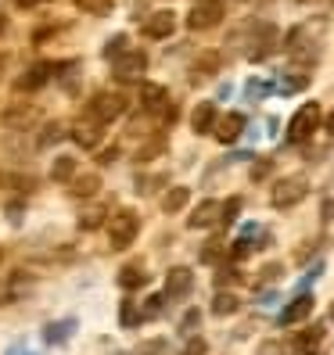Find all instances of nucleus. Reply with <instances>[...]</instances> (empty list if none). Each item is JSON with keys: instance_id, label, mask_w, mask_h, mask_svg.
I'll list each match as a JSON object with an SVG mask.
<instances>
[{"instance_id": "obj_1", "label": "nucleus", "mask_w": 334, "mask_h": 355, "mask_svg": "<svg viewBox=\"0 0 334 355\" xmlns=\"http://www.w3.org/2000/svg\"><path fill=\"white\" fill-rule=\"evenodd\" d=\"M137 230H140L137 212H130V208H119V212L112 216V223H108V244H112V252L130 248L133 237H137Z\"/></svg>"}, {"instance_id": "obj_2", "label": "nucleus", "mask_w": 334, "mask_h": 355, "mask_svg": "<svg viewBox=\"0 0 334 355\" xmlns=\"http://www.w3.org/2000/svg\"><path fill=\"white\" fill-rule=\"evenodd\" d=\"M317 126H320V104L309 101V104H302V108L291 115V122H287V140H291V144H302V140H309L312 133H317Z\"/></svg>"}, {"instance_id": "obj_3", "label": "nucleus", "mask_w": 334, "mask_h": 355, "mask_svg": "<svg viewBox=\"0 0 334 355\" xmlns=\"http://www.w3.org/2000/svg\"><path fill=\"white\" fill-rule=\"evenodd\" d=\"M306 194H309L306 176H287V180H281L274 191H269V205L274 208H295Z\"/></svg>"}, {"instance_id": "obj_4", "label": "nucleus", "mask_w": 334, "mask_h": 355, "mask_svg": "<svg viewBox=\"0 0 334 355\" xmlns=\"http://www.w3.org/2000/svg\"><path fill=\"white\" fill-rule=\"evenodd\" d=\"M126 108H130V101L122 97V94H108V90H104V94H97V97L90 101V119H97L101 126H104V122L119 119Z\"/></svg>"}, {"instance_id": "obj_5", "label": "nucleus", "mask_w": 334, "mask_h": 355, "mask_svg": "<svg viewBox=\"0 0 334 355\" xmlns=\"http://www.w3.org/2000/svg\"><path fill=\"white\" fill-rule=\"evenodd\" d=\"M144 69H148V54H144V51H126V54H119V58L112 61V72H115V79H122V83L140 79Z\"/></svg>"}, {"instance_id": "obj_6", "label": "nucleus", "mask_w": 334, "mask_h": 355, "mask_svg": "<svg viewBox=\"0 0 334 355\" xmlns=\"http://www.w3.org/2000/svg\"><path fill=\"white\" fill-rule=\"evenodd\" d=\"M219 18H223L219 0H201V4H194V11L187 15V26L191 29H212V26H219Z\"/></svg>"}, {"instance_id": "obj_7", "label": "nucleus", "mask_w": 334, "mask_h": 355, "mask_svg": "<svg viewBox=\"0 0 334 355\" xmlns=\"http://www.w3.org/2000/svg\"><path fill=\"white\" fill-rule=\"evenodd\" d=\"M191 284H194V273L187 266H173L169 273H165V295L169 298H183L187 291H191Z\"/></svg>"}, {"instance_id": "obj_8", "label": "nucleus", "mask_w": 334, "mask_h": 355, "mask_svg": "<svg viewBox=\"0 0 334 355\" xmlns=\"http://www.w3.org/2000/svg\"><path fill=\"white\" fill-rule=\"evenodd\" d=\"M241 133H244V115L241 112H231V115H223L216 122V140L219 144H234Z\"/></svg>"}, {"instance_id": "obj_9", "label": "nucleus", "mask_w": 334, "mask_h": 355, "mask_svg": "<svg viewBox=\"0 0 334 355\" xmlns=\"http://www.w3.org/2000/svg\"><path fill=\"white\" fill-rule=\"evenodd\" d=\"M176 29V18H173V11H155L148 22H144V36H151V40H165Z\"/></svg>"}, {"instance_id": "obj_10", "label": "nucleus", "mask_w": 334, "mask_h": 355, "mask_svg": "<svg viewBox=\"0 0 334 355\" xmlns=\"http://www.w3.org/2000/svg\"><path fill=\"white\" fill-rule=\"evenodd\" d=\"M312 305H317V302H312V295H299L295 302H291V305L281 312V323H284V327H291V323H302V320L309 316V312H312Z\"/></svg>"}, {"instance_id": "obj_11", "label": "nucleus", "mask_w": 334, "mask_h": 355, "mask_svg": "<svg viewBox=\"0 0 334 355\" xmlns=\"http://www.w3.org/2000/svg\"><path fill=\"white\" fill-rule=\"evenodd\" d=\"M212 223H219V201H201L194 208V216L187 219V226H191V230H205V226H212Z\"/></svg>"}, {"instance_id": "obj_12", "label": "nucleus", "mask_w": 334, "mask_h": 355, "mask_svg": "<svg viewBox=\"0 0 334 355\" xmlns=\"http://www.w3.org/2000/svg\"><path fill=\"white\" fill-rule=\"evenodd\" d=\"M191 126H194V133L216 130V104H212V101H201V104H198L194 115H191Z\"/></svg>"}, {"instance_id": "obj_13", "label": "nucleus", "mask_w": 334, "mask_h": 355, "mask_svg": "<svg viewBox=\"0 0 334 355\" xmlns=\"http://www.w3.org/2000/svg\"><path fill=\"white\" fill-rule=\"evenodd\" d=\"M320 345H324V327H309L295 338V352H302V355H317Z\"/></svg>"}, {"instance_id": "obj_14", "label": "nucleus", "mask_w": 334, "mask_h": 355, "mask_svg": "<svg viewBox=\"0 0 334 355\" xmlns=\"http://www.w3.org/2000/svg\"><path fill=\"white\" fill-rule=\"evenodd\" d=\"M140 101L148 112H162L165 101H169V94H165V87H155V83H144L140 87Z\"/></svg>"}, {"instance_id": "obj_15", "label": "nucleus", "mask_w": 334, "mask_h": 355, "mask_svg": "<svg viewBox=\"0 0 334 355\" xmlns=\"http://www.w3.org/2000/svg\"><path fill=\"white\" fill-rule=\"evenodd\" d=\"M72 140L83 144V148H97V140H101V122H97V119H94V122H83V119H79V126L72 130Z\"/></svg>"}, {"instance_id": "obj_16", "label": "nucleus", "mask_w": 334, "mask_h": 355, "mask_svg": "<svg viewBox=\"0 0 334 355\" xmlns=\"http://www.w3.org/2000/svg\"><path fill=\"white\" fill-rule=\"evenodd\" d=\"M148 284V273L140 269V262H133V266H126L119 273V287H126V291H137V287H144Z\"/></svg>"}, {"instance_id": "obj_17", "label": "nucleus", "mask_w": 334, "mask_h": 355, "mask_svg": "<svg viewBox=\"0 0 334 355\" xmlns=\"http://www.w3.org/2000/svg\"><path fill=\"white\" fill-rule=\"evenodd\" d=\"M72 176H76V158L58 155V158H54V165H51V180L65 183V180H72Z\"/></svg>"}, {"instance_id": "obj_18", "label": "nucleus", "mask_w": 334, "mask_h": 355, "mask_svg": "<svg viewBox=\"0 0 334 355\" xmlns=\"http://www.w3.org/2000/svg\"><path fill=\"white\" fill-rule=\"evenodd\" d=\"M47 76H51V65H36V69H29V76L18 79V90H36V87H44Z\"/></svg>"}, {"instance_id": "obj_19", "label": "nucleus", "mask_w": 334, "mask_h": 355, "mask_svg": "<svg viewBox=\"0 0 334 355\" xmlns=\"http://www.w3.org/2000/svg\"><path fill=\"white\" fill-rule=\"evenodd\" d=\"M187 201H191V191H187V187H173V191L162 198V208L173 216V212H180V208H183Z\"/></svg>"}, {"instance_id": "obj_20", "label": "nucleus", "mask_w": 334, "mask_h": 355, "mask_svg": "<svg viewBox=\"0 0 334 355\" xmlns=\"http://www.w3.org/2000/svg\"><path fill=\"white\" fill-rule=\"evenodd\" d=\"M216 69H219V54H201L198 61H194V83L198 79H208V76H216Z\"/></svg>"}, {"instance_id": "obj_21", "label": "nucleus", "mask_w": 334, "mask_h": 355, "mask_svg": "<svg viewBox=\"0 0 334 355\" xmlns=\"http://www.w3.org/2000/svg\"><path fill=\"white\" fill-rule=\"evenodd\" d=\"M97 187H101L97 173H87V176H76L72 194H76V198H94V194H97Z\"/></svg>"}, {"instance_id": "obj_22", "label": "nucleus", "mask_w": 334, "mask_h": 355, "mask_svg": "<svg viewBox=\"0 0 334 355\" xmlns=\"http://www.w3.org/2000/svg\"><path fill=\"white\" fill-rule=\"evenodd\" d=\"M72 327H76L72 320H61V323H51V327H47V341H51V345H61V341H65L69 334H72Z\"/></svg>"}, {"instance_id": "obj_23", "label": "nucleus", "mask_w": 334, "mask_h": 355, "mask_svg": "<svg viewBox=\"0 0 334 355\" xmlns=\"http://www.w3.org/2000/svg\"><path fill=\"white\" fill-rule=\"evenodd\" d=\"M237 298L234 295H216V302H212V312L216 316H231V312H237Z\"/></svg>"}, {"instance_id": "obj_24", "label": "nucleus", "mask_w": 334, "mask_h": 355, "mask_svg": "<svg viewBox=\"0 0 334 355\" xmlns=\"http://www.w3.org/2000/svg\"><path fill=\"white\" fill-rule=\"evenodd\" d=\"M237 212H241V198H231L226 205H219V223L231 226V223L237 219Z\"/></svg>"}, {"instance_id": "obj_25", "label": "nucleus", "mask_w": 334, "mask_h": 355, "mask_svg": "<svg viewBox=\"0 0 334 355\" xmlns=\"http://www.w3.org/2000/svg\"><path fill=\"white\" fill-rule=\"evenodd\" d=\"M144 316H140V312H137V302H122V316H119V323L122 327H137Z\"/></svg>"}, {"instance_id": "obj_26", "label": "nucleus", "mask_w": 334, "mask_h": 355, "mask_svg": "<svg viewBox=\"0 0 334 355\" xmlns=\"http://www.w3.org/2000/svg\"><path fill=\"white\" fill-rule=\"evenodd\" d=\"M309 87V76H284L281 79V90L284 94H295V90H306Z\"/></svg>"}, {"instance_id": "obj_27", "label": "nucleus", "mask_w": 334, "mask_h": 355, "mask_svg": "<svg viewBox=\"0 0 334 355\" xmlns=\"http://www.w3.org/2000/svg\"><path fill=\"white\" fill-rule=\"evenodd\" d=\"M219 255H226V244H223V241H208V244L201 248V262H216Z\"/></svg>"}, {"instance_id": "obj_28", "label": "nucleus", "mask_w": 334, "mask_h": 355, "mask_svg": "<svg viewBox=\"0 0 334 355\" xmlns=\"http://www.w3.org/2000/svg\"><path fill=\"white\" fill-rule=\"evenodd\" d=\"M126 36H112L108 40V47H104V58H119V54H126Z\"/></svg>"}, {"instance_id": "obj_29", "label": "nucleus", "mask_w": 334, "mask_h": 355, "mask_svg": "<svg viewBox=\"0 0 334 355\" xmlns=\"http://www.w3.org/2000/svg\"><path fill=\"white\" fill-rule=\"evenodd\" d=\"M101 219H104L101 208H90V212H83V216H79V226H83V230H97Z\"/></svg>"}, {"instance_id": "obj_30", "label": "nucleus", "mask_w": 334, "mask_h": 355, "mask_svg": "<svg viewBox=\"0 0 334 355\" xmlns=\"http://www.w3.org/2000/svg\"><path fill=\"white\" fill-rule=\"evenodd\" d=\"M162 352H165V341H144L140 348H133L126 355H162Z\"/></svg>"}, {"instance_id": "obj_31", "label": "nucleus", "mask_w": 334, "mask_h": 355, "mask_svg": "<svg viewBox=\"0 0 334 355\" xmlns=\"http://www.w3.org/2000/svg\"><path fill=\"white\" fill-rule=\"evenodd\" d=\"M198 320H201V316H198V309H191V312H187V316H183V323H180V330H183V334H191V330L198 327Z\"/></svg>"}, {"instance_id": "obj_32", "label": "nucleus", "mask_w": 334, "mask_h": 355, "mask_svg": "<svg viewBox=\"0 0 334 355\" xmlns=\"http://www.w3.org/2000/svg\"><path fill=\"white\" fill-rule=\"evenodd\" d=\"M269 169H274V162H269V158H266V162H259L256 169H252V180H262V176H269Z\"/></svg>"}, {"instance_id": "obj_33", "label": "nucleus", "mask_w": 334, "mask_h": 355, "mask_svg": "<svg viewBox=\"0 0 334 355\" xmlns=\"http://www.w3.org/2000/svg\"><path fill=\"white\" fill-rule=\"evenodd\" d=\"M183 355H205V341H201V338H194L191 345L183 348Z\"/></svg>"}, {"instance_id": "obj_34", "label": "nucleus", "mask_w": 334, "mask_h": 355, "mask_svg": "<svg viewBox=\"0 0 334 355\" xmlns=\"http://www.w3.org/2000/svg\"><path fill=\"white\" fill-rule=\"evenodd\" d=\"M262 94H269L266 83H248V97H262Z\"/></svg>"}, {"instance_id": "obj_35", "label": "nucleus", "mask_w": 334, "mask_h": 355, "mask_svg": "<svg viewBox=\"0 0 334 355\" xmlns=\"http://www.w3.org/2000/svg\"><path fill=\"white\" fill-rule=\"evenodd\" d=\"M61 137V126H47V133H44V144H51V140H58Z\"/></svg>"}, {"instance_id": "obj_36", "label": "nucleus", "mask_w": 334, "mask_h": 355, "mask_svg": "<svg viewBox=\"0 0 334 355\" xmlns=\"http://www.w3.org/2000/svg\"><path fill=\"white\" fill-rule=\"evenodd\" d=\"M320 212H324V223H331V219H334V201H324Z\"/></svg>"}, {"instance_id": "obj_37", "label": "nucleus", "mask_w": 334, "mask_h": 355, "mask_svg": "<svg viewBox=\"0 0 334 355\" xmlns=\"http://www.w3.org/2000/svg\"><path fill=\"white\" fill-rule=\"evenodd\" d=\"M97 162H101V165H108V162H115V148H112V151H101V158H97Z\"/></svg>"}, {"instance_id": "obj_38", "label": "nucleus", "mask_w": 334, "mask_h": 355, "mask_svg": "<svg viewBox=\"0 0 334 355\" xmlns=\"http://www.w3.org/2000/svg\"><path fill=\"white\" fill-rule=\"evenodd\" d=\"M327 133H334V112L327 115Z\"/></svg>"}]
</instances>
